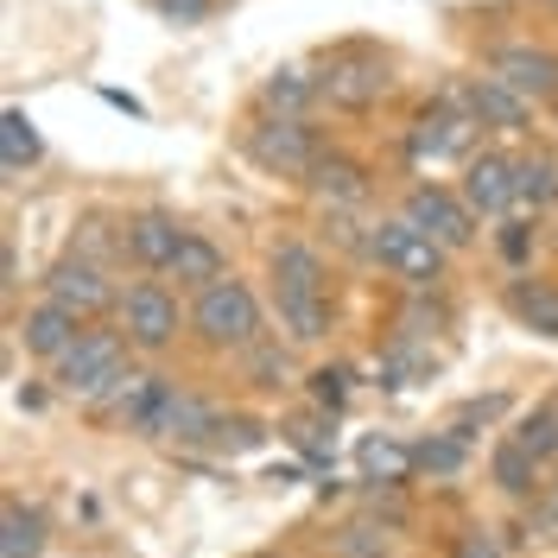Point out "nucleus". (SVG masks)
<instances>
[{"label": "nucleus", "instance_id": "nucleus-14", "mask_svg": "<svg viewBox=\"0 0 558 558\" xmlns=\"http://www.w3.org/2000/svg\"><path fill=\"white\" fill-rule=\"evenodd\" d=\"M184 229H191V222L166 204L121 209V267H134V274H166L178 242H184Z\"/></svg>", "mask_w": 558, "mask_h": 558}, {"label": "nucleus", "instance_id": "nucleus-35", "mask_svg": "<svg viewBox=\"0 0 558 558\" xmlns=\"http://www.w3.org/2000/svg\"><path fill=\"white\" fill-rule=\"evenodd\" d=\"M508 413H514V400H508V393H483V400H463V407H451V418H445V425H451L457 438H470V445H476V432H483V425H501Z\"/></svg>", "mask_w": 558, "mask_h": 558}, {"label": "nucleus", "instance_id": "nucleus-33", "mask_svg": "<svg viewBox=\"0 0 558 558\" xmlns=\"http://www.w3.org/2000/svg\"><path fill=\"white\" fill-rule=\"evenodd\" d=\"M488 247H495V260L508 267V274H521V267H533V247H539V216H501L495 229H488Z\"/></svg>", "mask_w": 558, "mask_h": 558}, {"label": "nucleus", "instance_id": "nucleus-13", "mask_svg": "<svg viewBox=\"0 0 558 558\" xmlns=\"http://www.w3.org/2000/svg\"><path fill=\"white\" fill-rule=\"evenodd\" d=\"M457 191H463V204L483 216L488 229L501 222V216H514V140H483L463 166H457Z\"/></svg>", "mask_w": 558, "mask_h": 558}, {"label": "nucleus", "instance_id": "nucleus-36", "mask_svg": "<svg viewBox=\"0 0 558 558\" xmlns=\"http://www.w3.org/2000/svg\"><path fill=\"white\" fill-rule=\"evenodd\" d=\"M222 7H229V0H146V13H153L159 26H172V33H197V26H209Z\"/></svg>", "mask_w": 558, "mask_h": 558}, {"label": "nucleus", "instance_id": "nucleus-41", "mask_svg": "<svg viewBox=\"0 0 558 558\" xmlns=\"http://www.w3.org/2000/svg\"><path fill=\"white\" fill-rule=\"evenodd\" d=\"M533 13H539L546 26H558V0H533Z\"/></svg>", "mask_w": 558, "mask_h": 558}, {"label": "nucleus", "instance_id": "nucleus-34", "mask_svg": "<svg viewBox=\"0 0 558 558\" xmlns=\"http://www.w3.org/2000/svg\"><path fill=\"white\" fill-rule=\"evenodd\" d=\"M508 432H514L526 451L546 463V470H558V400H539V407L514 413V425H508Z\"/></svg>", "mask_w": 558, "mask_h": 558}, {"label": "nucleus", "instance_id": "nucleus-15", "mask_svg": "<svg viewBox=\"0 0 558 558\" xmlns=\"http://www.w3.org/2000/svg\"><path fill=\"white\" fill-rule=\"evenodd\" d=\"M267 312H274V330L292 349H324L343 324L337 292H305V286H267Z\"/></svg>", "mask_w": 558, "mask_h": 558}, {"label": "nucleus", "instance_id": "nucleus-7", "mask_svg": "<svg viewBox=\"0 0 558 558\" xmlns=\"http://www.w3.org/2000/svg\"><path fill=\"white\" fill-rule=\"evenodd\" d=\"M483 128H476V114L457 102L451 89H438V96H425V102L407 114V128H400V146H407V159H413L418 172H438V166H463L476 146H483Z\"/></svg>", "mask_w": 558, "mask_h": 558}, {"label": "nucleus", "instance_id": "nucleus-29", "mask_svg": "<svg viewBox=\"0 0 558 558\" xmlns=\"http://www.w3.org/2000/svg\"><path fill=\"white\" fill-rule=\"evenodd\" d=\"M413 470L432 476V483H451L470 470V438H457L451 425H438L432 438H413Z\"/></svg>", "mask_w": 558, "mask_h": 558}, {"label": "nucleus", "instance_id": "nucleus-24", "mask_svg": "<svg viewBox=\"0 0 558 558\" xmlns=\"http://www.w3.org/2000/svg\"><path fill=\"white\" fill-rule=\"evenodd\" d=\"M51 553V521L45 508L26 495H7L0 501V558H45Z\"/></svg>", "mask_w": 558, "mask_h": 558}, {"label": "nucleus", "instance_id": "nucleus-44", "mask_svg": "<svg viewBox=\"0 0 558 558\" xmlns=\"http://www.w3.org/2000/svg\"><path fill=\"white\" fill-rule=\"evenodd\" d=\"M400 558H413V553H400Z\"/></svg>", "mask_w": 558, "mask_h": 558}, {"label": "nucleus", "instance_id": "nucleus-28", "mask_svg": "<svg viewBox=\"0 0 558 558\" xmlns=\"http://www.w3.org/2000/svg\"><path fill=\"white\" fill-rule=\"evenodd\" d=\"M432 375H438L432 343L387 330V343H381V387H418V381H432Z\"/></svg>", "mask_w": 558, "mask_h": 558}, {"label": "nucleus", "instance_id": "nucleus-27", "mask_svg": "<svg viewBox=\"0 0 558 558\" xmlns=\"http://www.w3.org/2000/svg\"><path fill=\"white\" fill-rule=\"evenodd\" d=\"M393 539H400V533L362 508V514H349V521L330 526L324 553H330V558H400V553H393Z\"/></svg>", "mask_w": 558, "mask_h": 558}, {"label": "nucleus", "instance_id": "nucleus-3", "mask_svg": "<svg viewBox=\"0 0 558 558\" xmlns=\"http://www.w3.org/2000/svg\"><path fill=\"white\" fill-rule=\"evenodd\" d=\"M368 267L381 279H393L400 292H432L457 279V254L445 242H432L418 222H407L400 209H375L368 222Z\"/></svg>", "mask_w": 558, "mask_h": 558}, {"label": "nucleus", "instance_id": "nucleus-18", "mask_svg": "<svg viewBox=\"0 0 558 558\" xmlns=\"http://www.w3.org/2000/svg\"><path fill=\"white\" fill-rule=\"evenodd\" d=\"M501 312L521 324L526 337H539V343H558V274H521L501 279Z\"/></svg>", "mask_w": 558, "mask_h": 558}, {"label": "nucleus", "instance_id": "nucleus-42", "mask_svg": "<svg viewBox=\"0 0 558 558\" xmlns=\"http://www.w3.org/2000/svg\"><path fill=\"white\" fill-rule=\"evenodd\" d=\"M260 558H299V553H260Z\"/></svg>", "mask_w": 558, "mask_h": 558}, {"label": "nucleus", "instance_id": "nucleus-43", "mask_svg": "<svg viewBox=\"0 0 558 558\" xmlns=\"http://www.w3.org/2000/svg\"><path fill=\"white\" fill-rule=\"evenodd\" d=\"M546 114H553V128H558V102H553V108H546Z\"/></svg>", "mask_w": 558, "mask_h": 558}, {"label": "nucleus", "instance_id": "nucleus-6", "mask_svg": "<svg viewBox=\"0 0 558 558\" xmlns=\"http://www.w3.org/2000/svg\"><path fill=\"white\" fill-rule=\"evenodd\" d=\"M128 368H140L134 343H128V330L114 324V317H102V324H83V337L45 368V381L58 387L64 400H76V407H89V400H102L108 387L121 381Z\"/></svg>", "mask_w": 558, "mask_h": 558}, {"label": "nucleus", "instance_id": "nucleus-23", "mask_svg": "<svg viewBox=\"0 0 558 558\" xmlns=\"http://www.w3.org/2000/svg\"><path fill=\"white\" fill-rule=\"evenodd\" d=\"M229 274H235V260H229V247L216 242L209 229H184L172 267H166V279H172L184 299H191V292H204V286H216V279H229Z\"/></svg>", "mask_w": 558, "mask_h": 558}, {"label": "nucleus", "instance_id": "nucleus-8", "mask_svg": "<svg viewBox=\"0 0 558 558\" xmlns=\"http://www.w3.org/2000/svg\"><path fill=\"white\" fill-rule=\"evenodd\" d=\"M393 209L407 216V222H418L432 242H445L463 260V254H476V242H483V216L463 204V191H457V178H432V172H418L400 184V197H393Z\"/></svg>", "mask_w": 558, "mask_h": 558}, {"label": "nucleus", "instance_id": "nucleus-30", "mask_svg": "<svg viewBox=\"0 0 558 558\" xmlns=\"http://www.w3.org/2000/svg\"><path fill=\"white\" fill-rule=\"evenodd\" d=\"M38 159H45V140H38L33 114H26V108H7V114H0V172L26 178Z\"/></svg>", "mask_w": 558, "mask_h": 558}, {"label": "nucleus", "instance_id": "nucleus-21", "mask_svg": "<svg viewBox=\"0 0 558 558\" xmlns=\"http://www.w3.org/2000/svg\"><path fill=\"white\" fill-rule=\"evenodd\" d=\"M546 476H553V470H546L539 457L526 451L514 432H501V438L488 445V488H495L501 501H514V508H533V501H539V488H546Z\"/></svg>", "mask_w": 558, "mask_h": 558}, {"label": "nucleus", "instance_id": "nucleus-25", "mask_svg": "<svg viewBox=\"0 0 558 558\" xmlns=\"http://www.w3.org/2000/svg\"><path fill=\"white\" fill-rule=\"evenodd\" d=\"M274 438V425L260 413H247V407H216V418H209L204 432V457H247L260 451Z\"/></svg>", "mask_w": 558, "mask_h": 558}, {"label": "nucleus", "instance_id": "nucleus-37", "mask_svg": "<svg viewBox=\"0 0 558 558\" xmlns=\"http://www.w3.org/2000/svg\"><path fill=\"white\" fill-rule=\"evenodd\" d=\"M451 558H508V546H501V533L483 521H470L463 533H451Z\"/></svg>", "mask_w": 558, "mask_h": 558}, {"label": "nucleus", "instance_id": "nucleus-19", "mask_svg": "<svg viewBox=\"0 0 558 558\" xmlns=\"http://www.w3.org/2000/svg\"><path fill=\"white\" fill-rule=\"evenodd\" d=\"M235 375H242V393H254V400H279V393L299 387V349L286 343L279 330H267L260 343H247L242 355H235Z\"/></svg>", "mask_w": 558, "mask_h": 558}, {"label": "nucleus", "instance_id": "nucleus-11", "mask_svg": "<svg viewBox=\"0 0 558 558\" xmlns=\"http://www.w3.org/2000/svg\"><path fill=\"white\" fill-rule=\"evenodd\" d=\"M445 89H451L457 102L476 114V128H483L488 140H533V128H539V108L526 102L514 83H501V76H495V70H483V64H476V70H457Z\"/></svg>", "mask_w": 558, "mask_h": 558}, {"label": "nucleus", "instance_id": "nucleus-5", "mask_svg": "<svg viewBox=\"0 0 558 558\" xmlns=\"http://www.w3.org/2000/svg\"><path fill=\"white\" fill-rule=\"evenodd\" d=\"M114 324L128 330L140 362H166V355H178V343H191V299L166 274H134L121 286Z\"/></svg>", "mask_w": 558, "mask_h": 558}, {"label": "nucleus", "instance_id": "nucleus-26", "mask_svg": "<svg viewBox=\"0 0 558 558\" xmlns=\"http://www.w3.org/2000/svg\"><path fill=\"white\" fill-rule=\"evenodd\" d=\"M393 324H400V337H418V343L445 337V330L457 324L451 286H432V292H400V305H393Z\"/></svg>", "mask_w": 558, "mask_h": 558}, {"label": "nucleus", "instance_id": "nucleus-40", "mask_svg": "<svg viewBox=\"0 0 558 558\" xmlns=\"http://www.w3.org/2000/svg\"><path fill=\"white\" fill-rule=\"evenodd\" d=\"M533 514H539V521L553 526V539H558V470L546 476V488H539V501H533Z\"/></svg>", "mask_w": 558, "mask_h": 558}, {"label": "nucleus", "instance_id": "nucleus-9", "mask_svg": "<svg viewBox=\"0 0 558 558\" xmlns=\"http://www.w3.org/2000/svg\"><path fill=\"white\" fill-rule=\"evenodd\" d=\"M476 64L495 70L501 83H514L526 102L546 108L558 102V38L546 33H508V38H488L483 51H476Z\"/></svg>", "mask_w": 558, "mask_h": 558}, {"label": "nucleus", "instance_id": "nucleus-10", "mask_svg": "<svg viewBox=\"0 0 558 558\" xmlns=\"http://www.w3.org/2000/svg\"><path fill=\"white\" fill-rule=\"evenodd\" d=\"M114 274H121V267H108V260H89V254L64 247V254L45 267L38 292H45V299H58L64 312H76L83 324H102V317H114L121 286H128V279H114Z\"/></svg>", "mask_w": 558, "mask_h": 558}, {"label": "nucleus", "instance_id": "nucleus-38", "mask_svg": "<svg viewBox=\"0 0 558 558\" xmlns=\"http://www.w3.org/2000/svg\"><path fill=\"white\" fill-rule=\"evenodd\" d=\"M20 286H26V267H20V242L7 235L0 242V299H7V312L20 305Z\"/></svg>", "mask_w": 558, "mask_h": 558}, {"label": "nucleus", "instance_id": "nucleus-31", "mask_svg": "<svg viewBox=\"0 0 558 558\" xmlns=\"http://www.w3.org/2000/svg\"><path fill=\"white\" fill-rule=\"evenodd\" d=\"M70 247L89 254V260L121 267V209H114V216H108V209H83V216L70 222Z\"/></svg>", "mask_w": 558, "mask_h": 558}, {"label": "nucleus", "instance_id": "nucleus-32", "mask_svg": "<svg viewBox=\"0 0 558 558\" xmlns=\"http://www.w3.org/2000/svg\"><path fill=\"white\" fill-rule=\"evenodd\" d=\"M362 483H418L413 470V445H400V438H362Z\"/></svg>", "mask_w": 558, "mask_h": 558}, {"label": "nucleus", "instance_id": "nucleus-22", "mask_svg": "<svg viewBox=\"0 0 558 558\" xmlns=\"http://www.w3.org/2000/svg\"><path fill=\"white\" fill-rule=\"evenodd\" d=\"M254 108H260V114H317V108H324L317 64H305V58L274 64L260 83H254Z\"/></svg>", "mask_w": 558, "mask_h": 558}, {"label": "nucleus", "instance_id": "nucleus-1", "mask_svg": "<svg viewBox=\"0 0 558 558\" xmlns=\"http://www.w3.org/2000/svg\"><path fill=\"white\" fill-rule=\"evenodd\" d=\"M267 330H274V312H267V292L254 279L229 274L204 292H191V349L209 355V362H235Z\"/></svg>", "mask_w": 558, "mask_h": 558}, {"label": "nucleus", "instance_id": "nucleus-39", "mask_svg": "<svg viewBox=\"0 0 558 558\" xmlns=\"http://www.w3.org/2000/svg\"><path fill=\"white\" fill-rule=\"evenodd\" d=\"M305 381H312V400L317 407H324V413H337V407H343V393H349V375L343 368H317V375H305Z\"/></svg>", "mask_w": 558, "mask_h": 558}, {"label": "nucleus", "instance_id": "nucleus-12", "mask_svg": "<svg viewBox=\"0 0 558 558\" xmlns=\"http://www.w3.org/2000/svg\"><path fill=\"white\" fill-rule=\"evenodd\" d=\"M375 191H381V172L343 140H330L299 184V197L312 209H375Z\"/></svg>", "mask_w": 558, "mask_h": 558}, {"label": "nucleus", "instance_id": "nucleus-17", "mask_svg": "<svg viewBox=\"0 0 558 558\" xmlns=\"http://www.w3.org/2000/svg\"><path fill=\"white\" fill-rule=\"evenodd\" d=\"M267 286L337 292V254L317 242V235H274L267 242Z\"/></svg>", "mask_w": 558, "mask_h": 558}, {"label": "nucleus", "instance_id": "nucleus-4", "mask_svg": "<svg viewBox=\"0 0 558 558\" xmlns=\"http://www.w3.org/2000/svg\"><path fill=\"white\" fill-rule=\"evenodd\" d=\"M312 64H317V83H324V108L330 114H375L400 89L393 51L387 45H368V38H343V45L317 51Z\"/></svg>", "mask_w": 558, "mask_h": 558}, {"label": "nucleus", "instance_id": "nucleus-2", "mask_svg": "<svg viewBox=\"0 0 558 558\" xmlns=\"http://www.w3.org/2000/svg\"><path fill=\"white\" fill-rule=\"evenodd\" d=\"M324 146H330V134L317 128V114H260V108H254L242 121V134H235V153H242L267 184H286V191L305 184V172L317 166Z\"/></svg>", "mask_w": 558, "mask_h": 558}, {"label": "nucleus", "instance_id": "nucleus-16", "mask_svg": "<svg viewBox=\"0 0 558 558\" xmlns=\"http://www.w3.org/2000/svg\"><path fill=\"white\" fill-rule=\"evenodd\" d=\"M7 330H13V349H26V362L51 368V362L83 337V317L64 312L58 299H45V292H38V299H26V305H13V312H7Z\"/></svg>", "mask_w": 558, "mask_h": 558}, {"label": "nucleus", "instance_id": "nucleus-20", "mask_svg": "<svg viewBox=\"0 0 558 558\" xmlns=\"http://www.w3.org/2000/svg\"><path fill=\"white\" fill-rule=\"evenodd\" d=\"M514 204L521 216H558V146L546 140H514Z\"/></svg>", "mask_w": 558, "mask_h": 558}]
</instances>
